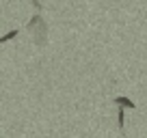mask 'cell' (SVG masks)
<instances>
[{"instance_id": "6da1fadb", "label": "cell", "mask_w": 147, "mask_h": 138, "mask_svg": "<svg viewBox=\"0 0 147 138\" xmlns=\"http://www.w3.org/2000/svg\"><path fill=\"white\" fill-rule=\"evenodd\" d=\"M26 28L32 35L35 46H46L48 43V24H46V19H43L41 15H32L30 22L26 24Z\"/></svg>"}, {"instance_id": "7a4b0ae2", "label": "cell", "mask_w": 147, "mask_h": 138, "mask_svg": "<svg viewBox=\"0 0 147 138\" xmlns=\"http://www.w3.org/2000/svg\"><path fill=\"white\" fill-rule=\"evenodd\" d=\"M115 104H117V106H123V108H134V106H136L130 97H115Z\"/></svg>"}, {"instance_id": "3957f363", "label": "cell", "mask_w": 147, "mask_h": 138, "mask_svg": "<svg viewBox=\"0 0 147 138\" xmlns=\"http://www.w3.org/2000/svg\"><path fill=\"white\" fill-rule=\"evenodd\" d=\"M18 35H20V30H9L7 35H2V37H0V43H7V41H11V39H15Z\"/></svg>"}]
</instances>
